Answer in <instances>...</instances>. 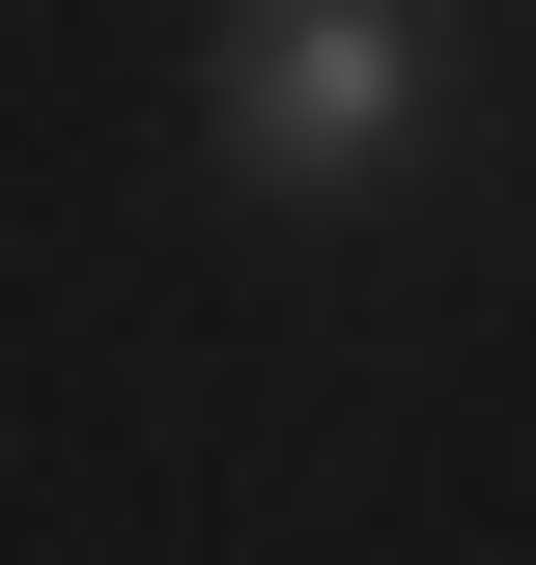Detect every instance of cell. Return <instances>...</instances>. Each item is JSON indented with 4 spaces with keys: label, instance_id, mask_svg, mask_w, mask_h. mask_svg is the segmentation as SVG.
Instances as JSON below:
<instances>
[{
    "label": "cell",
    "instance_id": "cell-1",
    "mask_svg": "<svg viewBox=\"0 0 536 565\" xmlns=\"http://www.w3.org/2000/svg\"><path fill=\"white\" fill-rule=\"evenodd\" d=\"M199 141L255 199H367V170L452 141V29H424V0H226L199 29Z\"/></svg>",
    "mask_w": 536,
    "mask_h": 565
}]
</instances>
